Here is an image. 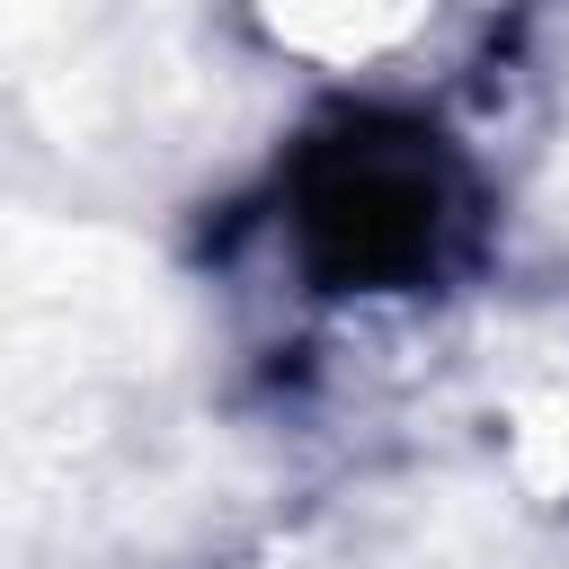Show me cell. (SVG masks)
<instances>
[{"label":"cell","mask_w":569,"mask_h":569,"mask_svg":"<svg viewBox=\"0 0 569 569\" xmlns=\"http://www.w3.org/2000/svg\"><path fill=\"white\" fill-rule=\"evenodd\" d=\"M436 231V187L418 160L400 151H338L320 178H311V240L329 267L347 276H382V267H409Z\"/></svg>","instance_id":"cell-1"}]
</instances>
